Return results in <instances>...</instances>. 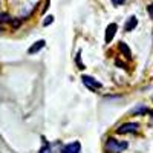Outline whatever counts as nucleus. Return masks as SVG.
Returning <instances> with one entry per match:
<instances>
[{"label": "nucleus", "mask_w": 153, "mask_h": 153, "mask_svg": "<svg viewBox=\"0 0 153 153\" xmlns=\"http://www.w3.org/2000/svg\"><path fill=\"white\" fill-rule=\"evenodd\" d=\"M9 20H11V19H9L8 14H0V22H3V23H5V22H9Z\"/></svg>", "instance_id": "nucleus-12"}, {"label": "nucleus", "mask_w": 153, "mask_h": 153, "mask_svg": "<svg viewBox=\"0 0 153 153\" xmlns=\"http://www.w3.org/2000/svg\"><path fill=\"white\" fill-rule=\"evenodd\" d=\"M104 149H106L107 153H121L124 149H127V143L126 141L120 143L115 138H109L106 141V147Z\"/></svg>", "instance_id": "nucleus-1"}, {"label": "nucleus", "mask_w": 153, "mask_h": 153, "mask_svg": "<svg viewBox=\"0 0 153 153\" xmlns=\"http://www.w3.org/2000/svg\"><path fill=\"white\" fill-rule=\"evenodd\" d=\"M147 112H150L149 109H146V107H135L133 110H132V113L135 115V113H138V115H143V113H147Z\"/></svg>", "instance_id": "nucleus-9"}, {"label": "nucleus", "mask_w": 153, "mask_h": 153, "mask_svg": "<svg viewBox=\"0 0 153 153\" xmlns=\"http://www.w3.org/2000/svg\"><path fill=\"white\" fill-rule=\"evenodd\" d=\"M52 22H54V16H48V17H46V20L43 22V25H45V26H48V25H51Z\"/></svg>", "instance_id": "nucleus-11"}, {"label": "nucleus", "mask_w": 153, "mask_h": 153, "mask_svg": "<svg viewBox=\"0 0 153 153\" xmlns=\"http://www.w3.org/2000/svg\"><path fill=\"white\" fill-rule=\"evenodd\" d=\"M81 80H83L84 86H86L87 89H91V91H98V89H101V87H103V84H101L100 81H97V80L94 78V76L83 75V76H81Z\"/></svg>", "instance_id": "nucleus-2"}, {"label": "nucleus", "mask_w": 153, "mask_h": 153, "mask_svg": "<svg viewBox=\"0 0 153 153\" xmlns=\"http://www.w3.org/2000/svg\"><path fill=\"white\" fill-rule=\"evenodd\" d=\"M80 54H81V52H78V54H76V58H75V61L78 63V68H80V69H84V65L81 63V57H80Z\"/></svg>", "instance_id": "nucleus-10"}, {"label": "nucleus", "mask_w": 153, "mask_h": 153, "mask_svg": "<svg viewBox=\"0 0 153 153\" xmlns=\"http://www.w3.org/2000/svg\"><path fill=\"white\" fill-rule=\"evenodd\" d=\"M117 29H118V26H117V23H110L109 26H107V29H106V37H104V40H106V43H110V42L113 40V37H115V34H117Z\"/></svg>", "instance_id": "nucleus-4"}, {"label": "nucleus", "mask_w": 153, "mask_h": 153, "mask_svg": "<svg viewBox=\"0 0 153 153\" xmlns=\"http://www.w3.org/2000/svg\"><path fill=\"white\" fill-rule=\"evenodd\" d=\"M38 153H51V149H49V146L46 144L43 149H40V152H38Z\"/></svg>", "instance_id": "nucleus-13"}, {"label": "nucleus", "mask_w": 153, "mask_h": 153, "mask_svg": "<svg viewBox=\"0 0 153 153\" xmlns=\"http://www.w3.org/2000/svg\"><path fill=\"white\" fill-rule=\"evenodd\" d=\"M80 150H81V144L78 141H75V143H71V144L65 146L63 153H80Z\"/></svg>", "instance_id": "nucleus-5"}, {"label": "nucleus", "mask_w": 153, "mask_h": 153, "mask_svg": "<svg viewBox=\"0 0 153 153\" xmlns=\"http://www.w3.org/2000/svg\"><path fill=\"white\" fill-rule=\"evenodd\" d=\"M120 51H121V52L127 57V58H130V55H132V52H130V49H129V46H127L126 43H120Z\"/></svg>", "instance_id": "nucleus-8"}, {"label": "nucleus", "mask_w": 153, "mask_h": 153, "mask_svg": "<svg viewBox=\"0 0 153 153\" xmlns=\"http://www.w3.org/2000/svg\"><path fill=\"white\" fill-rule=\"evenodd\" d=\"M45 48V40H38V42H35L29 49H28V54H37L38 52V51H40V49H43Z\"/></svg>", "instance_id": "nucleus-7"}, {"label": "nucleus", "mask_w": 153, "mask_h": 153, "mask_svg": "<svg viewBox=\"0 0 153 153\" xmlns=\"http://www.w3.org/2000/svg\"><path fill=\"white\" fill-rule=\"evenodd\" d=\"M147 11H149V14H150V17L153 19V3H152V5H149V8H147Z\"/></svg>", "instance_id": "nucleus-15"}, {"label": "nucleus", "mask_w": 153, "mask_h": 153, "mask_svg": "<svg viewBox=\"0 0 153 153\" xmlns=\"http://www.w3.org/2000/svg\"><path fill=\"white\" fill-rule=\"evenodd\" d=\"M136 25H138V19L135 17V16H132V17H129V20L126 22V25H124V31H133L135 28H136Z\"/></svg>", "instance_id": "nucleus-6"}, {"label": "nucleus", "mask_w": 153, "mask_h": 153, "mask_svg": "<svg viewBox=\"0 0 153 153\" xmlns=\"http://www.w3.org/2000/svg\"><path fill=\"white\" fill-rule=\"evenodd\" d=\"M126 2V0H112V3L115 5V6H118V5H123Z\"/></svg>", "instance_id": "nucleus-14"}, {"label": "nucleus", "mask_w": 153, "mask_h": 153, "mask_svg": "<svg viewBox=\"0 0 153 153\" xmlns=\"http://www.w3.org/2000/svg\"><path fill=\"white\" fill-rule=\"evenodd\" d=\"M138 129H139V124L138 123H126V124H121L118 129H117V132L120 133V135H124V133H135V132H138Z\"/></svg>", "instance_id": "nucleus-3"}]
</instances>
